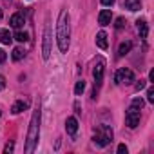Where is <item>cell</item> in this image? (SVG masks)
<instances>
[{
	"label": "cell",
	"instance_id": "obj_1",
	"mask_svg": "<svg viewBox=\"0 0 154 154\" xmlns=\"http://www.w3.org/2000/svg\"><path fill=\"white\" fill-rule=\"evenodd\" d=\"M69 36H71L69 13H67V9H63L58 17V24H56V42H58V49L62 53H67V49H69Z\"/></svg>",
	"mask_w": 154,
	"mask_h": 154
},
{
	"label": "cell",
	"instance_id": "obj_2",
	"mask_svg": "<svg viewBox=\"0 0 154 154\" xmlns=\"http://www.w3.org/2000/svg\"><path fill=\"white\" fill-rule=\"evenodd\" d=\"M38 136H40V109H36L31 116L29 122V131H27V143H26V152L31 154L38 143Z\"/></svg>",
	"mask_w": 154,
	"mask_h": 154
},
{
	"label": "cell",
	"instance_id": "obj_3",
	"mask_svg": "<svg viewBox=\"0 0 154 154\" xmlns=\"http://www.w3.org/2000/svg\"><path fill=\"white\" fill-rule=\"evenodd\" d=\"M93 140H94V143H98L100 147L109 145V143L112 141V129L107 127V125H100V129L96 131V134H94Z\"/></svg>",
	"mask_w": 154,
	"mask_h": 154
},
{
	"label": "cell",
	"instance_id": "obj_4",
	"mask_svg": "<svg viewBox=\"0 0 154 154\" xmlns=\"http://www.w3.org/2000/svg\"><path fill=\"white\" fill-rule=\"evenodd\" d=\"M132 82H134V72H132L131 69L123 67V69H120V71L116 72V84H120V85H129V84H132Z\"/></svg>",
	"mask_w": 154,
	"mask_h": 154
},
{
	"label": "cell",
	"instance_id": "obj_5",
	"mask_svg": "<svg viewBox=\"0 0 154 154\" xmlns=\"http://www.w3.org/2000/svg\"><path fill=\"white\" fill-rule=\"evenodd\" d=\"M51 54V27L47 26L45 31H44V45H42V56L44 60H47Z\"/></svg>",
	"mask_w": 154,
	"mask_h": 154
},
{
	"label": "cell",
	"instance_id": "obj_6",
	"mask_svg": "<svg viewBox=\"0 0 154 154\" xmlns=\"http://www.w3.org/2000/svg\"><path fill=\"white\" fill-rule=\"evenodd\" d=\"M125 123H127V127H131V129L138 127V125H140V111H134V109L129 107V111H127V114H125Z\"/></svg>",
	"mask_w": 154,
	"mask_h": 154
},
{
	"label": "cell",
	"instance_id": "obj_7",
	"mask_svg": "<svg viewBox=\"0 0 154 154\" xmlns=\"http://www.w3.org/2000/svg\"><path fill=\"white\" fill-rule=\"evenodd\" d=\"M103 69H105V63L103 60H98V63L94 65V71H93V76H94V85L100 87L102 80H103Z\"/></svg>",
	"mask_w": 154,
	"mask_h": 154
},
{
	"label": "cell",
	"instance_id": "obj_8",
	"mask_svg": "<svg viewBox=\"0 0 154 154\" xmlns=\"http://www.w3.org/2000/svg\"><path fill=\"white\" fill-rule=\"evenodd\" d=\"M112 20V15H111V9H102L100 15H98V24L100 26H109Z\"/></svg>",
	"mask_w": 154,
	"mask_h": 154
},
{
	"label": "cell",
	"instance_id": "obj_9",
	"mask_svg": "<svg viewBox=\"0 0 154 154\" xmlns=\"http://www.w3.org/2000/svg\"><path fill=\"white\" fill-rule=\"evenodd\" d=\"M24 22H26V18H24L22 13H15V15L9 18V26L15 27V29H20V27L24 26Z\"/></svg>",
	"mask_w": 154,
	"mask_h": 154
},
{
	"label": "cell",
	"instance_id": "obj_10",
	"mask_svg": "<svg viewBox=\"0 0 154 154\" xmlns=\"http://www.w3.org/2000/svg\"><path fill=\"white\" fill-rule=\"evenodd\" d=\"M65 131H67L71 136H74V134H76V131H78V122H76V118H74V116L67 118V122H65Z\"/></svg>",
	"mask_w": 154,
	"mask_h": 154
},
{
	"label": "cell",
	"instance_id": "obj_11",
	"mask_svg": "<svg viewBox=\"0 0 154 154\" xmlns=\"http://www.w3.org/2000/svg\"><path fill=\"white\" fill-rule=\"evenodd\" d=\"M29 107V102H24V100H20V102H15L13 103V107H11V112L13 114H20L22 111H26Z\"/></svg>",
	"mask_w": 154,
	"mask_h": 154
},
{
	"label": "cell",
	"instance_id": "obj_12",
	"mask_svg": "<svg viewBox=\"0 0 154 154\" xmlns=\"http://www.w3.org/2000/svg\"><path fill=\"white\" fill-rule=\"evenodd\" d=\"M136 27H138V33H140V36H141V38H147V35H149V27H147V22H145L143 18L136 22Z\"/></svg>",
	"mask_w": 154,
	"mask_h": 154
},
{
	"label": "cell",
	"instance_id": "obj_13",
	"mask_svg": "<svg viewBox=\"0 0 154 154\" xmlns=\"http://www.w3.org/2000/svg\"><path fill=\"white\" fill-rule=\"evenodd\" d=\"M96 44H98L100 49H107V47H109V44H107V35H105L103 31H100V33L96 35Z\"/></svg>",
	"mask_w": 154,
	"mask_h": 154
},
{
	"label": "cell",
	"instance_id": "obj_14",
	"mask_svg": "<svg viewBox=\"0 0 154 154\" xmlns=\"http://www.w3.org/2000/svg\"><path fill=\"white\" fill-rule=\"evenodd\" d=\"M125 8L129 11H138V9H141V2L140 0H125Z\"/></svg>",
	"mask_w": 154,
	"mask_h": 154
},
{
	"label": "cell",
	"instance_id": "obj_15",
	"mask_svg": "<svg viewBox=\"0 0 154 154\" xmlns=\"http://www.w3.org/2000/svg\"><path fill=\"white\" fill-rule=\"evenodd\" d=\"M131 47H132V44H131L129 40H127V42H122V44H120V49H118V56H120V58L125 56V54L131 51Z\"/></svg>",
	"mask_w": 154,
	"mask_h": 154
},
{
	"label": "cell",
	"instance_id": "obj_16",
	"mask_svg": "<svg viewBox=\"0 0 154 154\" xmlns=\"http://www.w3.org/2000/svg\"><path fill=\"white\" fill-rule=\"evenodd\" d=\"M11 40H13V36H11V33L8 31V29H2V31H0V42H2V44H11Z\"/></svg>",
	"mask_w": 154,
	"mask_h": 154
},
{
	"label": "cell",
	"instance_id": "obj_17",
	"mask_svg": "<svg viewBox=\"0 0 154 154\" xmlns=\"http://www.w3.org/2000/svg\"><path fill=\"white\" fill-rule=\"evenodd\" d=\"M11 56H13V60H15V62H18V60H22V58L26 56V51H24L22 47H15Z\"/></svg>",
	"mask_w": 154,
	"mask_h": 154
},
{
	"label": "cell",
	"instance_id": "obj_18",
	"mask_svg": "<svg viewBox=\"0 0 154 154\" xmlns=\"http://www.w3.org/2000/svg\"><path fill=\"white\" fill-rule=\"evenodd\" d=\"M143 105H145V102H143L141 98H134L132 103H131V109H134V111H141Z\"/></svg>",
	"mask_w": 154,
	"mask_h": 154
},
{
	"label": "cell",
	"instance_id": "obj_19",
	"mask_svg": "<svg viewBox=\"0 0 154 154\" xmlns=\"http://www.w3.org/2000/svg\"><path fill=\"white\" fill-rule=\"evenodd\" d=\"M84 91H85V82H84V80L76 82V85H74V93H76V94H82Z\"/></svg>",
	"mask_w": 154,
	"mask_h": 154
},
{
	"label": "cell",
	"instance_id": "obj_20",
	"mask_svg": "<svg viewBox=\"0 0 154 154\" xmlns=\"http://www.w3.org/2000/svg\"><path fill=\"white\" fill-rule=\"evenodd\" d=\"M15 40H18V42H27V40H29V35H27V33H24V31H17Z\"/></svg>",
	"mask_w": 154,
	"mask_h": 154
},
{
	"label": "cell",
	"instance_id": "obj_21",
	"mask_svg": "<svg viewBox=\"0 0 154 154\" xmlns=\"http://www.w3.org/2000/svg\"><path fill=\"white\" fill-rule=\"evenodd\" d=\"M147 102H149V103H154V89H152V87L147 91Z\"/></svg>",
	"mask_w": 154,
	"mask_h": 154
},
{
	"label": "cell",
	"instance_id": "obj_22",
	"mask_svg": "<svg viewBox=\"0 0 154 154\" xmlns=\"http://www.w3.org/2000/svg\"><path fill=\"white\" fill-rule=\"evenodd\" d=\"M114 26H116V29H123V26H125V20L120 17V18H116V24H114Z\"/></svg>",
	"mask_w": 154,
	"mask_h": 154
},
{
	"label": "cell",
	"instance_id": "obj_23",
	"mask_svg": "<svg viewBox=\"0 0 154 154\" xmlns=\"http://www.w3.org/2000/svg\"><path fill=\"white\" fill-rule=\"evenodd\" d=\"M13 149H15V145H13V143H8V145L4 147V152L9 154V152H13Z\"/></svg>",
	"mask_w": 154,
	"mask_h": 154
},
{
	"label": "cell",
	"instance_id": "obj_24",
	"mask_svg": "<svg viewBox=\"0 0 154 154\" xmlns=\"http://www.w3.org/2000/svg\"><path fill=\"white\" fill-rule=\"evenodd\" d=\"M100 2H102V4H103L105 8H111V6H112V4L116 2V0H100Z\"/></svg>",
	"mask_w": 154,
	"mask_h": 154
},
{
	"label": "cell",
	"instance_id": "obj_25",
	"mask_svg": "<svg viewBox=\"0 0 154 154\" xmlns=\"http://www.w3.org/2000/svg\"><path fill=\"white\" fill-rule=\"evenodd\" d=\"M118 154H127V147L122 143V145H118Z\"/></svg>",
	"mask_w": 154,
	"mask_h": 154
},
{
	"label": "cell",
	"instance_id": "obj_26",
	"mask_svg": "<svg viewBox=\"0 0 154 154\" xmlns=\"http://www.w3.org/2000/svg\"><path fill=\"white\" fill-rule=\"evenodd\" d=\"M143 87H145V80H140V82L136 84V91H141Z\"/></svg>",
	"mask_w": 154,
	"mask_h": 154
},
{
	"label": "cell",
	"instance_id": "obj_27",
	"mask_svg": "<svg viewBox=\"0 0 154 154\" xmlns=\"http://www.w3.org/2000/svg\"><path fill=\"white\" fill-rule=\"evenodd\" d=\"M6 58H8V54H6L2 49H0V63H4V62H6Z\"/></svg>",
	"mask_w": 154,
	"mask_h": 154
},
{
	"label": "cell",
	"instance_id": "obj_28",
	"mask_svg": "<svg viewBox=\"0 0 154 154\" xmlns=\"http://www.w3.org/2000/svg\"><path fill=\"white\" fill-rule=\"evenodd\" d=\"M4 87H6V78H4L2 74H0V91H2Z\"/></svg>",
	"mask_w": 154,
	"mask_h": 154
},
{
	"label": "cell",
	"instance_id": "obj_29",
	"mask_svg": "<svg viewBox=\"0 0 154 154\" xmlns=\"http://www.w3.org/2000/svg\"><path fill=\"white\" fill-rule=\"evenodd\" d=\"M0 18H2V9H0Z\"/></svg>",
	"mask_w": 154,
	"mask_h": 154
}]
</instances>
